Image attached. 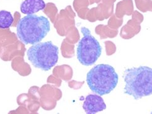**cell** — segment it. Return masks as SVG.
Here are the masks:
<instances>
[{"instance_id": "obj_5", "label": "cell", "mask_w": 152, "mask_h": 114, "mask_svg": "<svg viewBox=\"0 0 152 114\" xmlns=\"http://www.w3.org/2000/svg\"><path fill=\"white\" fill-rule=\"evenodd\" d=\"M81 31L83 37L77 46V58L83 65L91 66L96 63L101 56L102 48L88 28H81Z\"/></svg>"}, {"instance_id": "obj_2", "label": "cell", "mask_w": 152, "mask_h": 114, "mask_svg": "<svg viewBox=\"0 0 152 114\" xmlns=\"http://www.w3.org/2000/svg\"><path fill=\"white\" fill-rule=\"evenodd\" d=\"M50 30V24L44 16L27 15L19 20L17 25V36L25 45L39 43Z\"/></svg>"}, {"instance_id": "obj_4", "label": "cell", "mask_w": 152, "mask_h": 114, "mask_svg": "<svg viewBox=\"0 0 152 114\" xmlns=\"http://www.w3.org/2000/svg\"><path fill=\"white\" fill-rule=\"evenodd\" d=\"M27 56L35 68L47 71L58 62V48L52 42L37 43L28 49Z\"/></svg>"}, {"instance_id": "obj_8", "label": "cell", "mask_w": 152, "mask_h": 114, "mask_svg": "<svg viewBox=\"0 0 152 114\" xmlns=\"http://www.w3.org/2000/svg\"><path fill=\"white\" fill-rule=\"evenodd\" d=\"M14 19L10 12L0 11V28L8 29L12 24Z\"/></svg>"}, {"instance_id": "obj_7", "label": "cell", "mask_w": 152, "mask_h": 114, "mask_svg": "<svg viewBox=\"0 0 152 114\" xmlns=\"http://www.w3.org/2000/svg\"><path fill=\"white\" fill-rule=\"evenodd\" d=\"M46 4L44 0H24L20 4V11L24 15H33L44 10Z\"/></svg>"}, {"instance_id": "obj_1", "label": "cell", "mask_w": 152, "mask_h": 114, "mask_svg": "<svg viewBox=\"0 0 152 114\" xmlns=\"http://www.w3.org/2000/svg\"><path fill=\"white\" fill-rule=\"evenodd\" d=\"M124 92L138 100L152 94V69L147 66L126 69Z\"/></svg>"}, {"instance_id": "obj_3", "label": "cell", "mask_w": 152, "mask_h": 114, "mask_svg": "<svg viewBox=\"0 0 152 114\" xmlns=\"http://www.w3.org/2000/svg\"><path fill=\"white\" fill-rule=\"evenodd\" d=\"M119 81V77L112 66L100 64L95 66L87 74L86 82L93 92L99 96L113 91Z\"/></svg>"}, {"instance_id": "obj_6", "label": "cell", "mask_w": 152, "mask_h": 114, "mask_svg": "<svg viewBox=\"0 0 152 114\" xmlns=\"http://www.w3.org/2000/svg\"><path fill=\"white\" fill-rule=\"evenodd\" d=\"M83 108L87 114H94L106 109L103 99L96 94H89L86 97Z\"/></svg>"}]
</instances>
